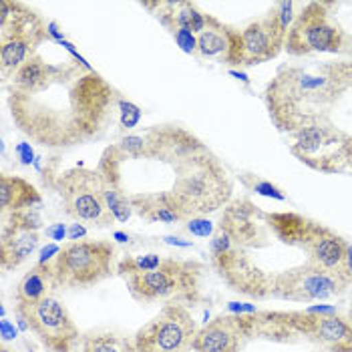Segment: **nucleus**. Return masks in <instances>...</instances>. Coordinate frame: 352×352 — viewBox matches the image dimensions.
<instances>
[{"label":"nucleus","instance_id":"f8f14e48","mask_svg":"<svg viewBox=\"0 0 352 352\" xmlns=\"http://www.w3.org/2000/svg\"><path fill=\"white\" fill-rule=\"evenodd\" d=\"M288 322L300 340H310L326 352H352V322L334 312H288Z\"/></svg>","mask_w":352,"mask_h":352},{"label":"nucleus","instance_id":"aec40b11","mask_svg":"<svg viewBox=\"0 0 352 352\" xmlns=\"http://www.w3.org/2000/svg\"><path fill=\"white\" fill-rule=\"evenodd\" d=\"M264 223L274 232V236L286 245H294V248H304L310 230L314 226L312 219L294 214V212H272L264 214Z\"/></svg>","mask_w":352,"mask_h":352},{"label":"nucleus","instance_id":"393cba45","mask_svg":"<svg viewBox=\"0 0 352 352\" xmlns=\"http://www.w3.org/2000/svg\"><path fill=\"white\" fill-rule=\"evenodd\" d=\"M326 67L344 89H352V60L351 63H326Z\"/></svg>","mask_w":352,"mask_h":352},{"label":"nucleus","instance_id":"72a5a7b5","mask_svg":"<svg viewBox=\"0 0 352 352\" xmlns=\"http://www.w3.org/2000/svg\"><path fill=\"white\" fill-rule=\"evenodd\" d=\"M349 320L352 322V306H351V312H349Z\"/></svg>","mask_w":352,"mask_h":352},{"label":"nucleus","instance_id":"7ed1b4c3","mask_svg":"<svg viewBox=\"0 0 352 352\" xmlns=\"http://www.w3.org/2000/svg\"><path fill=\"white\" fill-rule=\"evenodd\" d=\"M206 266L195 260L163 258L153 270L125 276V284L133 300L141 304H197L201 302V280Z\"/></svg>","mask_w":352,"mask_h":352},{"label":"nucleus","instance_id":"ddd939ff","mask_svg":"<svg viewBox=\"0 0 352 352\" xmlns=\"http://www.w3.org/2000/svg\"><path fill=\"white\" fill-rule=\"evenodd\" d=\"M212 266L219 278L236 292L250 298L266 300L270 288V274L254 266V262L245 256L242 248H232L223 254L212 256Z\"/></svg>","mask_w":352,"mask_h":352},{"label":"nucleus","instance_id":"f03ea898","mask_svg":"<svg viewBox=\"0 0 352 352\" xmlns=\"http://www.w3.org/2000/svg\"><path fill=\"white\" fill-rule=\"evenodd\" d=\"M344 91L326 65L318 69L286 67L266 87V107L280 131L296 133L330 121V113Z\"/></svg>","mask_w":352,"mask_h":352},{"label":"nucleus","instance_id":"f3484780","mask_svg":"<svg viewBox=\"0 0 352 352\" xmlns=\"http://www.w3.org/2000/svg\"><path fill=\"white\" fill-rule=\"evenodd\" d=\"M248 334L240 322V314H219L201 326L191 342L193 352H242Z\"/></svg>","mask_w":352,"mask_h":352},{"label":"nucleus","instance_id":"c85d7f7f","mask_svg":"<svg viewBox=\"0 0 352 352\" xmlns=\"http://www.w3.org/2000/svg\"><path fill=\"white\" fill-rule=\"evenodd\" d=\"M165 242H167V244L184 245V248H188V245H191V242H179V240H175V238H165Z\"/></svg>","mask_w":352,"mask_h":352},{"label":"nucleus","instance_id":"f704fd0d","mask_svg":"<svg viewBox=\"0 0 352 352\" xmlns=\"http://www.w3.org/2000/svg\"><path fill=\"white\" fill-rule=\"evenodd\" d=\"M351 169H352V155H351Z\"/></svg>","mask_w":352,"mask_h":352},{"label":"nucleus","instance_id":"f257e3e1","mask_svg":"<svg viewBox=\"0 0 352 352\" xmlns=\"http://www.w3.org/2000/svg\"><path fill=\"white\" fill-rule=\"evenodd\" d=\"M10 117L32 143L65 151L107 133L121 103L119 91L79 60L51 65L32 91H6Z\"/></svg>","mask_w":352,"mask_h":352},{"label":"nucleus","instance_id":"2eb2a0df","mask_svg":"<svg viewBox=\"0 0 352 352\" xmlns=\"http://www.w3.org/2000/svg\"><path fill=\"white\" fill-rule=\"evenodd\" d=\"M256 217H262V212L250 199H232L223 208L217 230L226 232L236 248H260L266 242L262 236V226Z\"/></svg>","mask_w":352,"mask_h":352},{"label":"nucleus","instance_id":"a211bd4d","mask_svg":"<svg viewBox=\"0 0 352 352\" xmlns=\"http://www.w3.org/2000/svg\"><path fill=\"white\" fill-rule=\"evenodd\" d=\"M38 242H41L38 232L2 226V234H0V266H2V270H14L23 262H27L30 254L36 250Z\"/></svg>","mask_w":352,"mask_h":352},{"label":"nucleus","instance_id":"a878e982","mask_svg":"<svg viewBox=\"0 0 352 352\" xmlns=\"http://www.w3.org/2000/svg\"><path fill=\"white\" fill-rule=\"evenodd\" d=\"M119 107H123V111H121V127L123 129H133L137 121H139V117H141L139 109L135 105H131V103H127V101H123V99H121Z\"/></svg>","mask_w":352,"mask_h":352},{"label":"nucleus","instance_id":"bb28decb","mask_svg":"<svg viewBox=\"0 0 352 352\" xmlns=\"http://www.w3.org/2000/svg\"><path fill=\"white\" fill-rule=\"evenodd\" d=\"M188 230H190L193 236H199V238H208L214 230L212 221L210 219H204V217H191L188 221Z\"/></svg>","mask_w":352,"mask_h":352},{"label":"nucleus","instance_id":"0eeeda50","mask_svg":"<svg viewBox=\"0 0 352 352\" xmlns=\"http://www.w3.org/2000/svg\"><path fill=\"white\" fill-rule=\"evenodd\" d=\"M19 324L30 330L49 352H73L79 344V326L63 302L53 296L38 302H14Z\"/></svg>","mask_w":352,"mask_h":352},{"label":"nucleus","instance_id":"4be33fe9","mask_svg":"<svg viewBox=\"0 0 352 352\" xmlns=\"http://www.w3.org/2000/svg\"><path fill=\"white\" fill-rule=\"evenodd\" d=\"M81 352H137L135 342L115 332H95L82 338Z\"/></svg>","mask_w":352,"mask_h":352},{"label":"nucleus","instance_id":"423d86ee","mask_svg":"<svg viewBox=\"0 0 352 352\" xmlns=\"http://www.w3.org/2000/svg\"><path fill=\"white\" fill-rule=\"evenodd\" d=\"M54 188L60 195L67 216L93 228H109L115 217L105 199V182L99 169L71 167L56 177Z\"/></svg>","mask_w":352,"mask_h":352},{"label":"nucleus","instance_id":"412c9836","mask_svg":"<svg viewBox=\"0 0 352 352\" xmlns=\"http://www.w3.org/2000/svg\"><path fill=\"white\" fill-rule=\"evenodd\" d=\"M51 290H56L51 272V262L34 264L16 284L14 302H38L51 296Z\"/></svg>","mask_w":352,"mask_h":352},{"label":"nucleus","instance_id":"4468645a","mask_svg":"<svg viewBox=\"0 0 352 352\" xmlns=\"http://www.w3.org/2000/svg\"><path fill=\"white\" fill-rule=\"evenodd\" d=\"M302 250L308 254V262L316 264L322 270L352 280V272L349 268V242L342 240L330 228L314 221Z\"/></svg>","mask_w":352,"mask_h":352},{"label":"nucleus","instance_id":"b1692460","mask_svg":"<svg viewBox=\"0 0 352 352\" xmlns=\"http://www.w3.org/2000/svg\"><path fill=\"white\" fill-rule=\"evenodd\" d=\"M242 184H244L248 190L256 191V193H260V195L276 197V199H284V193L278 190L276 186H272L270 182L258 179L256 175H242Z\"/></svg>","mask_w":352,"mask_h":352},{"label":"nucleus","instance_id":"dca6fc26","mask_svg":"<svg viewBox=\"0 0 352 352\" xmlns=\"http://www.w3.org/2000/svg\"><path fill=\"white\" fill-rule=\"evenodd\" d=\"M195 54L221 65L242 67V30L228 27L216 16H210L206 30L197 34Z\"/></svg>","mask_w":352,"mask_h":352},{"label":"nucleus","instance_id":"c756f323","mask_svg":"<svg viewBox=\"0 0 352 352\" xmlns=\"http://www.w3.org/2000/svg\"><path fill=\"white\" fill-rule=\"evenodd\" d=\"M77 234H85V230H82V228H79V226H75V228L71 230V238L75 240V236H77Z\"/></svg>","mask_w":352,"mask_h":352},{"label":"nucleus","instance_id":"2f4dec72","mask_svg":"<svg viewBox=\"0 0 352 352\" xmlns=\"http://www.w3.org/2000/svg\"><path fill=\"white\" fill-rule=\"evenodd\" d=\"M115 238H117L119 242H127V236H123V234H115Z\"/></svg>","mask_w":352,"mask_h":352},{"label":"nucleus","instance_id":"9b49d317","mask_svg":"<svg viewBox=\"0 0 352 352\" xmlns=\"http://www.w3.org/2000/svg\"><path fill=\"white\" fill-rule=\"evenodd\" d=\"M199 326L184 304H165L137 330V352H188Z\"/></svg>","mask_w":352,"mask_h":352},{"label":"nucleus","instance_id":"5701e85b","mask_svg":"<svg viewBox=\"0 0 352 352\" xmlns=\"http://www.w3.org/2000/svg\"><path fill=\"white\" fill-rule=\"evenodd\" d=\"M2 226H10V228H19V230H32V232H38V230L43 228V217H41L36 208H28V210L12 212V214L2 217Z\"/></svg>","mask_w":352,"mask_h":352},{"label":"nucleus","instance_id":"7c9ffc66","mask_svg":"<svg viewBox=\"0 0 352 352\" xmlns=\"http://www.w3.org/2000/svg\"><path fill=\"white\" fill-rule=\"evenodd\" d=\"M349 268H351L352 272V245L349 244Z\"/></svg>","mask_w":352,"mask_h":352},{"label":"nucleus","instance_id":"39448f33","mask_svg":"<svg viewBox=\"0 0 352 352\" xmlns=\"http://www.w3.org/2000/svg\"><path fill=\"white\" fill-rule=\"evenodd\" d=\"M117 248L109 240H73L51 262L56 288H91L115 274Z\"/></svg>","mask_w":352,"mask_h":352},{"label":"nucleus","instance_id":"6e6552de","mask_svg":"<svg viewBox=\"0 0 352 352\" xmlns=\"http://www.w3.org/2000/svg\"><path fill=\"white\" fill-rule=\"evenodd\" d=\"M332 2H308L288 30L284 51L294 56L312 53H340L344 30L332 19Z\"/></svg>","mask_w":352,"mask_h":352},{"label":"nucleus","instance_id":"20e7f679","mask_svg":"<svg viewBox=\"0 0 352 352\" xmlns=\"http://www.w3.org/2000/svg\"><path fill=\"white\" fill-rule=\"evenodd\" d=\"M49 25L25 2H0V67L4 81L10 79L38 47L49 38Z\"/></svg>","mask_w":352,"mask_h":352},{"label":"nucleus","instance_id":"1a4fd4ad","mask_svg":"<svg viewBox=\"0 0 352 352\" xmlns=\"http://www.w3.org/2000/svg\"><path fill=\"white\" fill-rule=\"evenodd\" d=\"M292 153L308 167L322 173H342L351 169L352 137L322 121L292 133Z\"/></svg>","mask_w":352,"mask_h":352},{"label":"nucleus","instance_id":"9d476101","mask_svg":"<svg viewBox=\"0 0 352 352\" xmlns=\"http://www.w3.org/2000/svg\"><path fill=\"white\" fill-rule=\"evenodd\" d=\"M351 284L352 280L322 270L316 264L306 260V264H302L298 268L270 274L268 298L288 300V302L336 298L344 294Z\"/></svg>","mask_w":352,"mask_h":352},{"label":"nucleus","instance_id":"473e14b6","mask_svg":"<svg viewBox=\"0 0 352 352\" xmlns=\"http://www.w3.org/2000/svg\"><path fill=\"white\" fill-rule=\"evenodd\" d=\"M0 352H14V351H10V349H8L6 344H2V346H0Z\"/></svg>","mask_w":352,"mask_h":352},{"label":"nucleus","instance_id":"6ab92c4d","mask_svg":"<svg viewBox=\"0 0 352 352\" xmlns=\"http://www.w3.org/2000/svg\"><path fill=\"white\" fill-rule=\"evenodd\" d=\"M41 204L38 190L21 175H0V214L2 217Z\"/></svg>","mask_w":352,"mask_h":352},{"label":"nucleus","instance_id":"cd10ccee","mask_svg":"<svg viewBox=\"0 0 352 352\" xmlns=\"http://www.w3.org/2000/svg\"><path fill=\"white\" fill-rule=\"evenodd\" d=\"M47 234H49V236H53L54 240H63V236H65V228H63V226H56V228H53V230H49Z\"/></svg>","mask_w":352,"mask_h":352}]
</instances>
